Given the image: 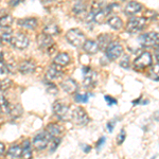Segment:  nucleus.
I'll list each match as a JSON object with an SVG mask.
<instances>
[{
  "label": "nucleus",
  "mask_w": 159,
  "mask_h": 159,
  "mask_svg": "<svg viewBox=\"0 0 159 159\" xmlns=\"http://www.w3.org/2000/svg\"><path fill=\"white\" fill-rule=\"evenodd\" d=\"M85 37H86L85 34L80 29H71L66 33V39H67V42L75 48L83 47L84 43L86 42Z\"/></svg>",
  "instance_id": "obj_1"
},
{
  "label": "nucleus",
  "mask_w": 159,
  "mask_h": 159,
  "mask_svg": "<svg viewBox=\"0 0 159 159\" xmlns=\"http://www.w3.org/2000/svg\"><path fill=\"white\" fill-rule=\"evenodd\" d=\"M106 57L110 61H116L123 54V47L119 42H111L105 49Z\"/></svg>",
  "instance_id": "obj_2"
},
{
  "label": "nucleus",
  "mask_w": 159,
  "mask_h": 159,
  "mask_svg": "<svg viewBox=\"0 0 159 159\" xmlns=\"http://www.w3.org/2000/svg\"><path fill=\"white\" fill-rule=\"evenodd\" d=\"M145 20L144 17H133L129 20L126 25V31L129 33H137L144 29L145 27Z\"/></svg>",
  "instance_id": "obj_3"
},
{
  "label": "nucleus",
  "mask_w": 159,
  "mask_h": 159,
  "mask_svg": "<svg viewBox=\"0 0 159 159\" xmlns=\"http://www.w3.org/2000/svg\"><path fill=\"white\" fill-rule=\"evenodd\" d=\"M53 111H54V114L56 116L60 118L61 120H63V121H66V120L70 119L71 114H72V112H70V109H69V107L67 105L63 104L60 101L54 102V104H53Z\"/></svg>",
  "instance_id": "obj_4"
},
{
  "label": "nucleus",
  "mask_w": 159,
  "mask_h": 159,
  "mask_svg": "<svg viewBox=\"0 0 159 159\" xmlns=\"http://www.w3.org/2000/svg\"><path fill=\"white\" fill-rule=\"evenodd\" d=\"M140 43L144 47H155V46H159V33L148 32L141 35Z\"/></svg>",
  "instance_id": "obj_5"
},
{
  "label": "nucleus",
  "mask_w": 159,
  "mask_h": 159,
  "mask_svg": "<svg viewBox=\"0 0 159 159\" xmlns=\"http://www.w3.org/2000/svg\"><path fill=\"white\" fill-rule=\"evenodd\" d=\"M71 117H72L74 124L76 125H81L82 126V125H86L89 122L88 115H87L86 110L83 109L82 107H76L71 114Z\"/></svg>",
  "instance_id": "obj_6"
},
{
  "label": "nucleus",
  "mask_w": 159,
  "mask_h": 159,
  "mask_svg": "<svg viewBox=\"0 0 159 159\" xmlns=\"http://www.w3.org/2000/svg\"><path fill=\"white\" fill-rule=\"evenodd\" d=\"M152 64V55L148 52H142L134 61V67L137 70H143Z\"/></svg>",
  "instance_id": "obj_7"
},
{
  "label": "nucleus",
  "mask_w": 159,
  "mask_h": 159,
  "mask_svg": "<svg viewBox=\"0 0 159 159\" xmlns=\"http://www.w3.org/2000/svg\"><path fill=\"white\" fill-rule=\"evenodd\" d=\"M51 136L48 134L47 132H43L37 134L33 139V145H34L35 148L37 150H45L46 148L49 144Z\"/></svg>",
  "instance_id": "obj_8"
},
{
  "label": "nucleus",
  "mask_w": 159,
  "mask_h": 159,
  "mask_svg": "<svg viewBox=\"0 0 159 159\" xmlns=\"http://www.w3.org/2000/svg\"><path fill=\"white\" fill-rule=\"evenodd\" d=\"M29 37L27 36L24 33H17L15 36H13L12 40H11V43L14 48L16 49H19V50H22V49H25V48L29 46Z\"/></svg>",
  "instance_id": "obj_9"
},
{
  "label": "nucleus",
  "mask_w": 159,
  "mask_h": 159,
  "mask_svg": "<svg viewBox=\"0 0 159 159\" xmlns=\"http://www.w3.org/2000/svg\"><path fill=\"white\" fill-rule=\"evenodd\" d=\"M37 45L40 49H46L51 47L53 45V38L52 36L48 34H45V33H40V34L37 35Z\"/></svg>",
  "instance_id": "obj_10"
},
{
  "label": "nucleus",
  "mask_w": 159,
  "mask_h": 159,
  "mask_svg": "<svg viewBox=\"0 0 159 159\" xmlns=\"http://www.w3.org/2000/svg\"><path fill=\"white\" fill-rule=\"evenodd\" d=\"M61 87L65 92H67L69 94H72L75 93L76 90H78V83L73 79H67L61 82Z\"/></svg>",
  "instance_id": "obj_11"
},
{
  "label": "nucleus",
  "mask_w": 159,
  "mask_h": 159,
  "mask_svg": "<svg viewBox=\"0 0 159 159\" xmlns=\"http://www.w3.org/2000/svg\"><path fill=\"white\" fill-rule=\"evenodd\" d=\"M61 74H63V72L61 70V66L53 64L48 68L47 72H46V79L49 80V81H52V80L58 79L60 76H61Z\"/></svg>",
  "instance_id": "obj_12"
},
{
  "label": "nucleus",
  "mask_w": 159,
  "mask_h": 159,
  "mask_svg": "<svg viewBox=\"0 0 159 159\" xmlns=\"http://www.w3.org/2000/svg\"><path fill=\"white\" fill-rule=\"evenodd\" d=\"M83 49L84 51L89 55H93V54H97L99 51V45L97 42H93L91 39H87L83 45Z\"/></svg>",
  "instance_id": "obj_13"
},
{
  "label": "nucleus",
  "mask_w": 159,
  "mask_h": 159,
  "mask_svg": "<svg viewBox=\"0 0 159 159\" xmlns=\"http://www.w3.org/2000/svg\"><path fill=\"white\" fill-rule=\"evenodd\" d=\"M142 10V6L137 1H129V3L125 7V14L129 15V16H133L136 15L137 13H139Z\"/></svg>",
  "instance_id": "obj_14"
},
{
  "label": "nucleus",
  "mask_w": 159,
  "mask_h": 159,
  "mask_svg": "<svg viewBox=\"0 0 159 159\" xmlns=\"http://www.w3.org/2000/svg\"><path fill=\"white\" fill-rule=\"evenodd\" d=\"M83 74H84V81H83V84L84 86L86 87H90L92 86L94 82V73L93 71L91 70L90 67H84L83 68Z\"/></svg>",
  "instance_id": "obj_15"
},
{
  "label": "nucleus",
  "mask_w": 159,
  "mask_h": 159,
  "mask_svg": "<svg viewBox=\"0 0 159 159\" xmlns=\"http://www.w3.org/2000/svg\"><path fill=\"white\" fill-rule=\"evenodd\" d=\"M35 64L32 61H24L19 65V71L22 74H30L34 71Z\"/></svg>",
  "instance_id": "obj_16"
},
{
  "label": "nucleus",
  "mask_w": 159,
  "mask_h": 159,
  "mask_svg": "<svg viewBox=\"0 0 159 159\" xmlns=\"http://www.w3.org/2000/svg\"><path fill=\"white\" fill-rule=\"evenodd\" d=\"M18 25L20 27L25 28V29L34 30L37 27L38 21L36 18H25V19H19Z\"/></svg>",
  "instance_id": "obj_17"
},
{
  "label": "nucleus",
  "mask_w": 159,
  "mask_h": 159,
  "mask_svg": "<svg viewBox=\"0 0 159 159\" xmlns=\"http://www.w3.org/2000/svg\"><path fill=\"white\" fill-rule=\"evenodd\" d=\"M70 63V56H69L67 53L63 52V53H60L57 54V56L54 58V64L58 66H66Z\"/></svg>",
  "instance_id": "obj_18"
},
{
  "label": "nucleus",
  "mask_w": 159,
  "mask_h": 159,
  "mask_svg": "<svg viewBox=\"0 0 159 159\" xmlns=\"http://www.w3.org/2000/svg\"><path fill=\"white\" fill-rule=\"evenodd\" d=\"M107 22H108V25L114 30H120V29H122V27H123V21L119 16L109 17L108 20H107Z\"/></svg>",
  "instance_id": "obj_19"
},
{
  "label": "nucleus",
  "mask_w": 159,
  "mask_h": 159,
  "mask_svg": "<svg viewBox=\"0 0 159 159\" xmlns=\"http://www.w3.org/2000/svg\"><path fill=\"white\" fill-rule=\"evenodd\" d=\"M43 33L45 34H48L50 36H53V35H56L60 33V28L56 24H53V22H50L47 25H45L43 28Z\"/></svg>",
  "instance_id": "obj_20"
},
{
  "label": "nucleus",
  "mask_w": 159,
  "mask_h": 159,
  "mask_svg": "<svg viewBox=\"0 0 159 159\" xmlns=\"http://www.w3.org/2000/svg\"><path fill=\"white\" fill-rule=\"evenodd\" d=\"M7 155L13 159H19L20 157H22V148L19 145H13L9 148Z\"/></svg>",
  "instance_id": "obj_21"
},
{
  "label": "nucleus",
  "mask_w": 159,
  "mask_h": 159,
  "mask_svg": "<svg viewBox=\"0 0 159 159\" xmlns=\"http://www.w3.org/2000/svg\"><path fill=\"white\" fill-rule=\"evenodd\" d=\"M46 132H47L51 137H57V136L61 133V127L58 124L50 123V124L47 125V129H46Z\"/></svg>",
  "instance_id": "obj_22"
},
{
  "label": "nucleus",
  "mask_w": 159,
  "mask_h": 159,
  "mask_svg": "<svg viewBox=\"0 0 159 159\" xmlns=\"http://www.w3.org/2000/svg\"><path fill=\"white\" fill-rule=\"evenodd\" d=\"M72 12L75 15H81L86 12V4L84 3L83 0H78V1H75V3H74V6L72 7Z\"/></svg>",
  "instance_id": "obj_23"
},
{
  "label": "nucleus",
  "mask_w": 159,
  "mask_h": 159,
  "mask_svg": "<svg viewBox=\"0 0 159 159\" xmlns=\"http://www.w3.org/2000/svg\"><path fill=\"white\" fill-rule=\"evenodd\" d=\"M22 157L25 159H31L32 158V148L29 140H25L22 143Z\"/></svg>",
  "instance_id": "obj_24"
},
{
  "label": "nucleus",
  "mask_w": 159,
  "mask_h": 159,
  "mask_svg": "<svg viewBox=\"0 0 159 159\" xmlns=\"http://www.w3.org/2000/svg\"><path fill=\"white\" fill-rule=\"evenodd\" d=\"M111 36L108 34H102V35H99L98 37V45H99V48H105L106 49L107 46L111 43Z\"/></svg>",
  "instance_id": "obj_25"
},
{
  "label": "nucleus",
  "mask_w": 159,
  "mask_h": 159,
  "mask_svg": "<svg viewBox=\"0 0 159 159\" xmlns=\"http://www.w3.org/2000/svg\"><path fill=\"white\" fill-rule=\"evenodd\" d=\"M148 76L154 81H159V63L153 65L148 70Z\"/></svg>",
  "instance_id": "obj_26"
},
{
  "label": "nucleus",
  "mask_w": 159,
  "mask_h": 159,
  "mask_svg": "<svg viewBox=\"0 0 159 159\" xmlns=\"http://www.w3.org/2000/svg\"><path fill=\"white\" fill-rule=\"evenodd\" d=\"M13 24V17L11 15H3L0 17V28H9Z\"/></svg>",
  "instance_id": "obj_27"
},
{
  "label": "nucleus",
  "mask_w": 159,
  "mask_h": 159,
  "mask_svg": "<svg viewBox=\"0 0 159 159\" xmlns=\"http://www.w3.org/2000/svg\"><path fill=\"white\" fill-rule=\"evenodd\" d=\"M10 114L12 115L14 118H17L19 116H21L22 114V108L20 107V105H14V106H11V108H10Z\"/></svg>",
  "instance_id": "obj_28"
},
{
  "label": "nucleus",
  "mask_w": 159,
  "mask_h": 159,
  "mask_svg": "<svg viewBox=\"0 0 159 159\" xmlns=\"http://www.w3.org/2000/svg\"><path fill=\"white\" fill-rule=\"evenodd\" d=\"M12 86V81L10 79H3L0 81V91H6Z\"/></svg>",
  "instance_id": "obj_29"
},
{
  "label": "nucleus",
  "mask_w": 159,
  "mask_h": 159,
  "mask_svg": "<svg viewBox=\"0 0 159 159\" xmlns=\"http://www.w3.org/2000/svg\"><path fill=\"white\" fill-rule=\"evenodd\" d=\"M12 38H13L12 30H7L6 32L2 33L1 36H0V39H1L2 42H4V43H11Z\"/></svg>",
  "instance_id": "obj_30"
},
{
  "label": "nucleus",
  "mask_w": 159,
  "mask_h": 159,
  "mask_svg": "<svg viewBox=\"0 0 159 159\" xmlns=\"http://www.w3.org/2000/svg\"><path fill=\"white\" fill-rule=\"evenodd\" d=\"M88 94H85V93H76L75 97H74V100L75 102L78 103H86L88 102Z\"/></svg>",
  "instance_id": "obj_31"
},
{
  "label": "nucleus",
  "mask_w": 159,
  "mask_h": 159,
  "mask_svg": "<svg viewBox=\"0 0 159 159\" xmlns=\"http://www.w3.org/2000/svg\"><path fill=\"white\" fill-rule=\"evenodd\" d=\"M61 143V139L57 137H54L53 139H51V144H50V152H54L57 148V147Z\"/></svg>",
  "instance_id": "obj_32"
},
{
  "label": "nucleus",
  "mask_w": 159,
  "mask_h": 159,
  "mask_svg": "<svg viewBox=\"0 0 159 159\" xmlns=\"http://www.w3.org/2000/svg\"><path fill=\"white\" fill-rule=\"evenodd\" d=\"M156 16H157V13L155 11H147L144 14V18H148L151 20H153Z\"/></svg>",
  "instance_id": "obj_33"
},
{
  "label": "nucleus",
  "mask_w": 159,
  "mask_h": 159,
  "mask_svg": "<svg viewBox=\"0 0 159 159\" xmlns=\"http://www.w3.org/2000/svg\"><path fill=\"white\" fill-rule=\"evenodd\" d=\"M125 139V130L124 129H122L121 130V133H120L119 135H118V137H117V142H118V144H121V143H123V141H124Z\"/></svg>",
  "instance_id": "obj_34"
},
{
  "label": "nucleus",
  "mask_w": 159,
  "mask_h": 159,
  "mask_svg": "<svg viewBox=\"0 0 159 159\" xmlns=\"http://www.w3.org/2000/svg\"><path fill=\"white\" fill-rule=\"evenodd\" d=\"M47 91L49 92V93H51V94H55V93H57L58 89L56 88L55 85H53V84H50V85L48 86V88H47Z\"/></svg>",
  "instance_id": "obj_35"
},
{
  "label": "nucleus",
  "mask_w": 159,
  "mask_h": 159,
  "mask_svg": "<svg viewBox=\"0 0 159 159\" xmlns=\"http://www.w3.org/2000/svg\"><path fill=\"white\" fill-rule=\"evenodd\" d=\"M120 66L123 68H129V56H125L124 60L121 61V63H120Z\"/></svg>",
  "instance_id": "obj_36"
},
{
  "label": "nucleus",
  "mask_w": 159,
  "mask_h": 159,
  "mask_svg": "<svg viewBox=\"0 0 159 159\" xmlns=\"http://www.w3.org/2000/svg\"><path fill=\"white\" fill-rule=\"evenodd\" d=\"M105 100L107 101V103H108L109 105H112V104H117V100L111 98V97L109 96H105Z\"/></svg>",
  "instance_id": "obj_37"
},
{
  "label": "nucleus",
  "mask_w": 159,
  "mask_h": 159,
  "mask_svg": "<svg viewBox=\"0 0 159 159\" xmlns=\"http://www.w3.org/2000/svg\"><path fill=\"white\" fill-rule=\"evenodd\" d=\"M20 3V0H10V7H17L18 4Z\"/></svg>",
  "instance_id": "obj_38"
},
{
  "label": "nucleus",
  "mask_w": 159,
  "mask_h": 159,
  "mask_svg": "<svg viewBox=\"0 0 159 159\" xmlns=\"http://www.w3.org/2000/svg\"><path fill=\"white\" fill-rule=\"evenodd\" d=\"M104 143H105V138H104V137L100 138V140L98 141V143H97V148H98V150H100L101 145H103Z\"/></svg>",
  "instance_id": "obj_39"
},
{
  "label": "nucleus",
  "mask_w": 159,
  "mask_h": 159,
  "mask_svg": "<svg viewBox=\"0 0 159 159\" xmlns=\"http://www.w3.org/2000/svg\"><path fill=\"white\" fill-rule=\"evenodd\" d=\"M115 124H116V122H114V121H111L110 123H108V124H107V129H108V132L109 133L112 132V129H114V127H115Z\"/></svg>",
  "instance_id": "obj_40"
},
{
  "label": "nucleus",
  "mask_w": 159,
  "mask_h": 159,
  "mask_svg": "<svg viewBox=\"0 0 159 159\" xmlns=\"http://www.w3.org/2000/svg\"><path fill=\"white\" fill-rule=\"evenodd\" d=\"M4 151H6V147H4V144L2 142H0V156L2 155V154L4 153Z\"/></svg>",
  "instance_id": "obj_41"
},
{
  "label": "nucleus",
  "mask_w": 159,
  "mask_h": 159,
  "mask_svg": "<svg viewBox=\"0 0 159 159\" xmlns=\"http://www.w3.org/2000/svg\"><path fill=\"white\" fill-rule=\"evenodd\" d=\"M156 60H157L159 63V54H156Z\"/></svg>",
  "instance_id": "obj_42"
},
{
  "label": "nucleus",
  "mask_w": 159,
  "mask_h": 159,
  "mask_svg": "<svg viewBox=\"0 0 159 159\" xmlns=\"http://www.w3.org/2000/svg\"><path fill=\"white\" fill-rule=\"evenodd\" d=\"M156 54H159V46H158L157 50H156Z\"/></svg>",
  "instance_id": "obj_43"
},
{
  "label": "nucleus",
  "mask_w": 159,
  "mask_h": 159,
  "mask_svg": "<svg viewBox=\"0 0 159 159\" xmlns=\"http://www.w3.org/2000/svg\"><path fill=\"white\" fill-rule=\"evenodd\" d=\"M118 1H126V0H118Z\"/></svg>",
  "instance_id": "obj_44"
},
{
  "label": "nucleus",
  "mask_w": 159,
  "mask_h": 159,
  "mask_svg": "<svg viewBox=\"0 0 159 159\" xmlns=\"http://www.w3.org/2000/svg\"><path fill=\"white\" fill-rule=\"evenodd\" d=\"M0 1H1V0H0Z\"/></svg>",
  "instance_id": "obj_45"
}]
</instances>
